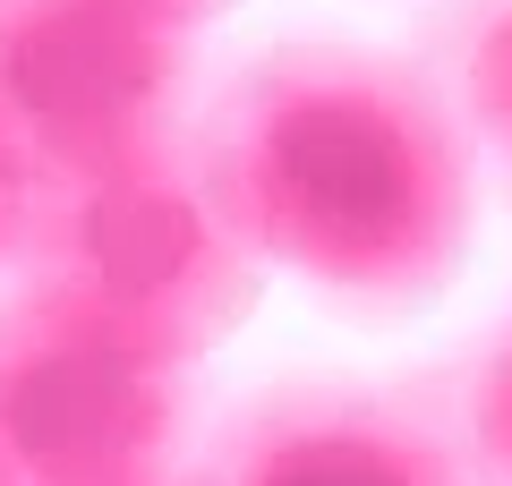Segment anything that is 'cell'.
I'll return each mask as SVG.
<instances>
[{
	"instance_id": "cell-1",
	"label": "cell",
	"mask_w": 512,
	"mask_h": 486,
	"mask_svg": "<svg viewBox=\"0 0 512 486\" xmlns=\"http://www.w3.org/2000/svg\"><path fill=\"white\" fill-rule=\"evenodd\" d=\"M419 69L342 43L256 52L205 94L197 171L265 265L342 307H427L461 273L478 171Z\"/></svg>"
},
{
	"instance_id": "cell-2",
	"label": "cell",
	"mask_w": 512,
	"mask_h": 486,
	"mask_svg": "<svg viewBox=\"0 0 512 486\" xmlns=\"http://www.w3.org/2000/svg\"><path fill=\"white\" fill-rule=\"evenodd\" d=\"M9 282L146 359L197 367L248 324L265 256L205 188L197 145H180V154H146L103 180L26 197Z\"/></svg>"
},
{
	"instance_id": "cell-3",
	"label": "cell",
	"mask_w": 512,
	"mask_h": 486,
	"mask_svg": "<svg viewBox=\"0 0 512 486\" xmlns=\"http://www.w3.org/2000/svg\"><path fill=\"white\" fill-rule=\"evenodd\" d=\"M197 43L137 0H0V180L18 197L180 154L197 137Z\"/></svg>"
},
{
	"instance_id": "cell-4",
	"label": "cell",
	"mask_w": 512,
	"mask_h": 486,
	"mask_svg": "<svg viewBox=\"0 0 512 486\" xmlns=\"http://www.w3.org/2000/svg\"><path fill=\"white\" fill-rule=\"evenodd\" d=\"M197 461L188 367L9 290L0 299V486H171Z\"/></svg>"
},
{
	"instance_id": "cell-5",
	"label": "cell",
	"mask_w": 512,
	"mask_h": 486,
	"mask_svg": "<svg viewBox=\"0 0 512 486\" xmlns=\"http://www.w3.org/2000/svg\"><path fill=\"white\" fill-rule=\"evenodd\" d=\"M188 486H478L461 435L376 393H265L231 410L188 461Z\"/></svg>"
},
{
	"instance_id": "cell-6",
	"label": "cell",
	"mask_w": 512,
	"mask_h": 486,
	"mask_svg": "<svg viewBox=\"0 0 512 486\" xmlns=\"http://www.w3.org/2000/svg\"><path fill=\"white\" fill-rule=\"evenodd\" d=\"M461 120L512 171V0H487L461 43Z\"/></svg>"
},
{
	"instance_id": "cell-7",
	"label": "cell",
	"mask_w": 512,
	"mask_h": 486,
	"mask_svg": "<svg viewBox=\"0 0 512 486\" xmlns=\"http://www.w3.org/2000/svg\"><path fill=\"white\" fill-rule=\"evenodd\" d=\"M461 452H470L478 486H512V342H495L470 367L461 393Z\"/></svg>"
},
{
	"instance_id": "cell-8",
	"label": "cell",
	"mask_w": 512,
	"mask_h": 486,
	"mask_svg": "<svg viewBox=\"0 0 512 486\" xmlns=\"http://www.w3.org/2000/svg\"><path fill=\"white\" fill-rule=\"evenodd\" d=\"M137 9H154V18H180V26H205V18H222L231 0H137Z\"/></svg>"
},
{
	"instance_id": "cell-9",
	"label": "cell",
	"mask_w": 512,
	"mask_h": 486,
	"mask_svg": "<svg viewBox=\"0 0 512 486\" xmlns=\"http://www.w3.org/2000/svg\"><path fill=\"white\" fill-rule=\"evenodd\" d=\"M18 188H9V180H0V273H9V265H18Z\"/></svg>"
},
{
	"instance_id": "cell-10",
	"label": "cell",
	"mask_w": 512,
	"mask_h": 486,
	"mask_svg": "<svg viewBox=\"0 0 512 486\" xmlns=\"http://www.w3.org/2000/svg\"><path fill=\"white\" fill-rule=\"evenodd\" d=\"M171 486H188V469H180V478H171Z\"/></svg>"
}]
</instances>
